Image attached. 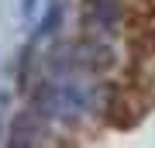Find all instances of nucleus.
Wrapping results in <instances>:
<instances>
[{
	"mask_svg": "<svg viewBox=\"0 0 155 148\" xmlns=\"http://www.w3.org/2000/svg\"><path fill=\"white\" fill-rule=\"evenodd\" d=\"M86 107H90V90H83L79 83L62 79V83L45 90V110H48L52 117L76 121L79 114H86Z\"/></svg>",
	"mask_w": 155,
	"mask_h": 148,
	"instance_id": "obj_1",
	"label": "nucleus"
},
{
	"mask_svg": "<svg viewBox=\"0 0 155 148\" xmlns=\"http://www.w3.org/2000/svg\"><path fill=\"white\" fill-rule=\"evenodd\" d=\"M62 21V4L59 0H52V7H48V17H45V24L38 28V38H45L48 31H55V24Z\"/></svg>",
	"mask_w": 155,
	"mask_h": 148,
	"instance_id": "obj_2",
	"label": "nucleus"
},
{
	"mask_svg": "<svg viewBox=\"0 0 155 148\" xmlns=\"http://www.w3.org/2000/svg\"><path fill=\"white\" fill-rule=\"evenodd\" d=\"M35 4H38V0H21V14L31 17V14H35Z\"/></svg>",
	"mask_w": 155,
	"mask_h": 148,
	"instance_id": "obj_3",
	"label": "nucleus"
}]
</instances>
